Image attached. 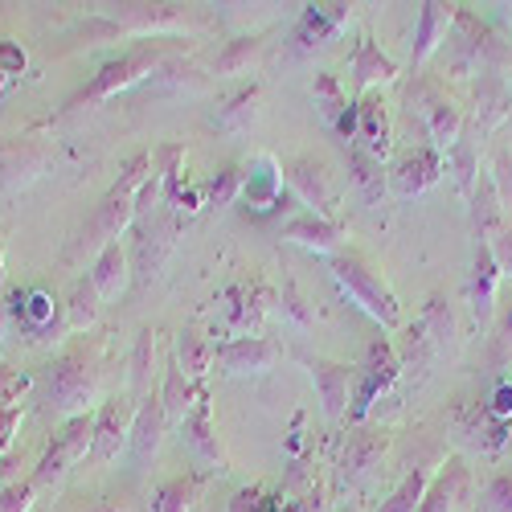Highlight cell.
<instances>
[{
    "label": "cell",
    "instance_id": "obj_1",
    "mask_svg": "<svg viewBox=\"0 0 512 512\" xmlns=\"http://www.w3.org/2000/svg\"><path fill=\"white\" fill-rule=\"evenodd\" d=\"M156 173V164L148 152H136L132 160L123 164L119 181L107 189V197L99 201L95 218L87 222V230H82L78 246H74V259H82V254H95L103 246H111L127 226H132L140 218V189L148 185V177Z\"/></svg>",
    "mask_w": 512,
    "mask_h": 512
},
{
    "label": "cell",
    "instance_id": "obj_2",
    "mask_svg": "<svg viewBox=\"0 0 512 512\" xmlns=\"http://www.w3.org/2000/svg\"><path fill=\"white\" fill-rule=\"evenodd\" d=\"M332 275H336L340 287L349 291V300H353L361 312H369L381 328H398V324H402V308H398L394 287L381 279V271L365 259V254H357V250H336V254H332Z\"/></svg>",
    "mask_w": 512,
    "mask_h": 512
},
{
    "label": "cell",
    "instance_id": "obj_3",
    "mask_svg": "<svg viewBox=\"0 0 512 512\" xmlns=\"http://www.w3.org/2000/svg\"><path fill=\"white\" fill-rule=\"evenodd\" d=\"M99 353L95 349H70L50 365V406L62 418L91 414V402L99 398Z\"/></svg>",
    "mask_w": 512,
    "mask_h": 512
},
{
    "label": "cell",
    "instance_id": "obj_4",
    "mask_svg": "<svg viewBox=\"0 0 512 512\" xmlns=\"http://www.w3.org/2000/svg\"><path fill=\"white\" fill-rule=\"evenodd\" d=\"M164 62H168V50H164V46H152V41H144V46L111 58V62L87 82V87H82V91L70 99V107L103 103V99H111V95H119V91H127V87H136V82H144L148 74L156 78V70H160Z\"/></svg>",
    "mask_w": 512,
    "mask_h": 512
},
{
    "label": "cell",
    "instance_id": "obj_5",
    "mask_svg": "<svg viewBox=\"0 0 512 512\" xmlns=\"http://www.w3.org/2000/svg\"><path fill=\"white\" fill-rule=\"evenodd\" d=\"M402 377V361H398V349L390 340L373 336L365 353H361V365H357V386H353V406H349V422H365L373 402L381 394L394 390V381Z\"/></svg>",
    "mask_w": 512,
    "mask_h": 512
},
{
    "label": "cell",
    "instance_id": "obj_6",
    "mask_svg": "<svg viewBox=\"0 0 512 512\" xmlns=\"http://www.w3.org/2000/svg\"><path fill=\"white\" fill-rule=\"evenodd\" d=\"M91 443H95V414H78V418H66L58 426V435L50 439L46 455H41L37 472H33V488H58L66 480V472L91 455Z\"/></svg>",
    "mask_w": 512,
    "mask_h": 512
},
{
    "label": "cell",
    "instance_id": "obj_7",
    "mask_svg": "<svg viewBox=\"0 0 512 512\" xmlns=\"http://www.w3.org/2000/svg\"><path fill=\"white\" fill-rule=\"evenodd\" d=\"M406 103H410V115H418L426 123V136H431V144L447 156L455 148V140L463 136V127H467L463 111L447 95H439L435 87H426V82H414V87L406 91Z\"/></svg>",
    "mask_w": 512,
    "mask_h": 512
},
{
    "label": "cell",
    "instance_id": "obj_8",
    "mask_svg": "<svg viewBox=\"0 0 512 512\" xmlns=\"http://www.w3.org/2000/svg\"><path fill=\"white\" fill-rule=\"evenodd\" d=\"M287 185L295 189V197H300L304 205L316 209V218L340 222V189H336V177L328 173L324 160H316V156L287 160Z\"/></svg>",
    "mask_w": 512,
    "mask_h": 512
},
{
    "label": "cell",
    "instance_id": "obj_9",
    "mask_svg": "<svg viewBox=\"0 0 512 512\" xmlns=\"http://www.w3.org/2000/svg\"><path fill=\"white\" fill-rule=\"evenodd\" d=\"M349 17H353V5H340V0H332V5H308L291 29V54L304 58V54L324 50L328 41L349 25Z\"/></svg>",
    "mask_w": 512,
    "mask_h": 512
},
{
    "label": "cell",
    "instance_id": "obj_10",
    "mask_svg": "<svg viewBox=\"0 0 512 512\" xmlns=\"http://www.w3.org/2000/svg\"><path fill=\"white\" fill-rule=\"evenodd\" d=\"M308 377L320 394V410L328 422H340L349 418V406H353V386H357V369L340 365V361H328V357H312L308 361Z\"/></svg>",
    "mask_w": 512,
    "mask_h": 512
},
{
    "label": "cell",
    "instance_id": "obj_11",
    "mask_svg": "<svg viewBox=\"0 0 512 512\" xmlns=\"http://www.w3.org/2000/svg\"><path fill=\"white\" fill-rule=\"evenodd\" d=\"M123 33H185L193 21L181 5H136V0H127V5H107V13Z\"/></svg>",
    "mask_w": 512,
    "mask_h": 512
},
{
    "label": "cell",
    "instance_id": "obj_12",
    "mask_svg": "<svg viewBox=\"0 0 512 512\" xmlns=\"http://www.w3.org/2000/svg\"><path fill=\"white\" fill-rule=\"evenodd\" d=\"M50 160H54V152H50V144H41V140L0 144V185H5L9 193L25 189V185H33L41 173H46Z\"/></svg>",
    "mask_w": 512,
    "mask_h": 512
},
{
    "label": "cell",
    "instance_id": "obj_13",
    "mask_svg": "<svg viewBox=\"0 0 512 512\" xmlns=\"http://www.w3.org/2000/svg\"><path fill=\"white\" fill-rule=\"evenodd\" d=\"M443 168H447V156L435 148V144H422L414 152H406L398 164H394V173H390V189L398 197H418L426 193L439 177H443Z\"/></svg>",
    "mask_w": 512,
    "mask_h": 512
},
{
    "label": "cell",
    "instance_id": "obj_14",
    "mask_svg": "<svg viewBox=\"0 0 512 512\" xmlns=\"http://www.w3.org/2000/svg\"><path fill=\"white\" fill-rule=\"evenodd\" d=\"M136 402H107L99 414H95V443H91V459L95 463H111L127 443H132V422H136Z\"/></svg>",
    "mask_w": 512,
    "mask_h": 512
},
{
    "label": "cell",
    "instance_id": "obj_15",
    "mask_svg": "<svg viewBox=\"0 0 512 512\" xmlns=\"http://www.w3.org/2000/svg\"><path fill=\"white\" fill-rule=\"evenodd\" d=\"M279 345L275 340H267V336H234V340H226V345L218 349V365L222 373H230V377H250V373H267V369H275V361H279Z\"/></svg>",
    "mask_w": 512,
    "mask_h": 512
},
{
    "label": "cell",
    "instance_id": "obj_16",
    "mask_svg": "<svg viewBox=\"0 0 512 512\" xmlns=\"http://www.w3.org/2000/svg\"><path fill=\"white\" fill-rule=\"evenodd\" d=\"M386 451H390L386 431H365V426H357V431L349 435V443H345V451H340V463H336L340 484H361L373 467L386 459Z\"/></svg>",
    "mask_w": 512,
    "mask_h": 512
},
{
    "label": "cell",
    "instance_id": "obj_17",
    "mask_svg": "<svg viewBox=\"0 0 512 512\" xmlns=\"http://www.w3.org/2000/svg\"><path fill=\"white\" fill-rule=\"evenodd\" d=\"M472 496V472L459 455H451L439 472L426 484V496H422V508L418 512H459Z\"/></svg>",
    "mask_w": 512,
    "mask_h": 512
},
{
    "label": "cell",
    "instance_id": "obj_18",
    "mask_svg": "<svg viewBox=\"0 0 512 512\" xmlns=\"http://www.w3.org/2000/svg\"><path fill=\"white\" fill-rule=\"evenodd\" d=\"M512 115V87L504 74H476V119H472V132L480 136V144L496 132V127Z\"/></svg>",
    "mask_w": 512,
    "mask_h": 512
},
{
    "label": "cell",
    "instance_id": "obj_19",
    "mask_svg": "<svg viewBox=\"0 0 512 512\" xmlns=\"http://www.w3.org/2000/svg\"><path fill=\"white\" fill-rule=\"evenodd\" d=\"M451 25H455V5H439V0H426V5H418L414 54H410V66H414V70H418L426 58H435V54L447 46Z\"/></svg>",
    "mask_w": 512,
    "mask_h": 512
},
{
    "label": "cell",
    "instance_id": "obj_20",
    "mask_svg": "<svg viewBox=\"0 0 512 512\" xmlns=\"http://www.w3.org/2000/svg\"><path fill=\"white\" fill-rule=\"evenodd\" d=\"M181 439H185V447L201 459V463H209V467H222V443H218V435H213V418H209V394L201 390V398H197V406L185 414V422H181Z\"/></svg>",
    "mask_w": 512,
    "mask_h": 512
},
{
    "label": "cell",
    "instance_id": "obj_21",
    "mask_svg": "<svg viewBox=\"0 0 512 512\" xmlns=\"http://www.w3.org/2000/svg\"><path fill=\"white\" fill-rule=\"evenodd\" d=\"M226 300H230V308H226L230 328L242 332V336H254V328H259L263 316H267L271 291H267L259 279H254V283H238V287H230V291H226Z\"/></svg>",
    "mask_w": 512,
    "mask_h": 512
},
{
    "label": "cell",
    "instance_id": "obj_22",
    "mask_svg": "<svg viewBox=\"0 0 512 512\" xmlns=\"http://www.w3.org/2000/svg\"><path fill=\"white\" fill-rule=\"evenodd\" d=\"M467 218H472L476 246H480V242H488V238L500 230V222H504V197H500V189H496L492 173H480L476 193L467 197Z\"/></svg>",
    "mask_w": 512,
    "mask_h": 512
},
{
    "label": "cell",
    "instance_id": "obj_23",
    "mask_svg": "<svg viewBox=\"0 0 512 512\" xmlns=\"http://www.w3.org/2000/svg\"><path fill=\"white\" fill-rule=\"evenodd\" d=\"M390 115H386V103L381 99H373V95H365L361 103H357V148H365L369 156H377V160H386V152H390Z\"/></svg>",
    "mask_w": 512,
    "mask_h": 512
},
{
    "label": "cell",
    "instance_id": "obj_24",
    "mask_svg": "<svg viewBox=\"0 0 512 512\" xmlns=\"http://www.w3.org/2000/svg\"><path fill=\"white\" fill-rule=\"evenodd\" d=\"M349 66H353V78H357L361 91H373L377 82H394L398 78V62L390 54H381V46L369 33H361L353 41V62Z\"/></svg>",
    "mask_w": 512,
    "mask_h": 512
},
{
    "label": "cell",
    "instance_id": "obj_25",
    "mask_svg": "<svg viewBox=\"0 0 512 512\" xmlns=\"http://www.w3.org/2000/svg\"><path fill=\"white\" fill-rule=\"evenodd\" d=\"M496 287H500V271L492 263L488 246H476V263H472V283H467V304H472L476 320H492L496 316Z\"/></svg>",
    "mask_w": 512,
    "mask_h": 512
},
{
    "label": "cell",
    "instance_id": "obj_26",
    "mask_svg": "<svg viewBox=\"0 0 512 512\" xmlns=\"http://www.w3.org/2000/svg\"><path fill=\"white\" fill-rule=\"evenodd\" d=\"M283 238L295 242V246H308L316 254H336L340 242H345V226L340 222H324L316 213H304V218H295L283 226Z\"/></svg>",
    "mask_w": 512,
    "mask_h": 512
},
{
    "label": "cell",
    "instance_id": "obj_27",
    "mask_svg": "<svg viewBox=\"0 0 512 512\" xmlns=\"http://www.w3.org/2000/svg\"><path fill=\"white\" fill-rule=\"evenodd\" d=\"M173 234H177V222L173 218H148L140 226V238H136V267L144 279H152L164 263L168 246H173Z\"/></svg>",
    "mask_w": 512,
    "mask_h": 512
},
{
    "label": "cell",
    "instance_id": "obj_28",
    "mask_svg": "<svg viewBox=\"0 0 512 512\" xmlns=\"http://www.w3.org/2000/svg\"><path fill=\"white\" fill-rule=\"evenodd\" d=\"M127 279H132V259H127V250L119 242L103 246L95 254V267H91V283L103 300H115V295L127 291Z\"/></svg>",
    "mask_w": 512,
    "mask_h": 512
},
{
    "label": "cell",
    "instance_id": "obj_29",
    "mask_svg": "<svg viewBox=\"0 0 512 512\" xmlns=\"http://www.w3.org/2000/svg\"><path fill=\"white\" fill-rule=\"evenodd\" d=\"M349 185L357 189V197L365 201V205H377L381 197H386V189H390V177H386V168H381V160L377 156H369L365 148H349Z\"/></svg>",
    "mask_w": 512,
    "mask_h": 512
},
{
    "label": "cell",
    "instance_id": "obj_30",
    "mask_svg": "<svg viewBox=\"0 0 512 512\" xmlns=\"http://www.w3.org/2000/svg\"><path fill=\"white\" fill-rule=\"evenodd\" d=\"M164 426H168V414L160 406V398H144L140 410H136V422H132V451L140 463H148L156 451H160V439H164Z\"/></svg>",
    "mask_w": 512,
    "mask_h": 512
},
{
    "label": "cell",
    "instance_id": "obj_31",
    "mask_svg": "<svg viewBox=\"0 0 512 512\" xmlns=\"http://www.w3.org/2000/svg\"><path fill=\"white\" fill-rule=\"evenodd\" d=\"M447 173L455 177V185H459V193L463 197H472L476 193V181H480V136L476 132H467L463 127V136L455 140V148L447 152Z\"/></svg>",
    "mask_w": 512,
    "mask_h": 512
},
{
    "label": "cell",
    "instance_id": "obj_32",
    "mask_svg": "<svg viewBox=\"0 0 512 512\" xmlns=\"http://www.w3.org/2000/svg\"><path fill=\"white\" fill-rule=\"evenodd\" d=\"M201 390L205 386H197V381H189L185 373H181V365L173 361L168 365V373H164V390L156 394L160 398V406H164V414H168V422H185V414L197 406V398H201Z\"/></svg>",
    "mask_w": 512,
    "mask_h": 512
},
{
    "label": "cell",
    "instance_id": "obj_33",
    "mask_svg": "<svg viewBox=\"0 0 512 512\" xmlns=\"http://www.w3.org/2000/svg\"><path fill=\"white\" fill-rule=\"evenodd\" d=\"M259 99H263V91L254 87H242L238 95H230L222 107H218V127L222 132H230V136H246L254 123H259Z\"/></svg>",
    "mask_w": 512,
    "mask_h": 512
},
{
    "label": "cell",
    "instance_id": "obj_34",
    "mask_svg": "<svg viewBox=\"0 0 512 512\" xmlns=\"http://www.w3.org/2000/svg\"><path fill=\"white\" fill-rule=\"evenodd\" d=\"M213 361H218V349H213L201 332H181L177 336V365H181V373L189 381H197V386H201L205 373L213 369Z\"/></svg>",
    "mask_w": 512,
    "mask_h": 512
},
{
    "label": "cell",
    "instance_id": "obj_35",
    "mask_svg": "<svg viewBox=\"0 0 512 512\" xmlns=\"http://www.w3.org/2000/svg\"><path fill=\"white\" fill-rule=\"evenodd\" d=\"M201 492H205V476H177V480L156 488L152 512H193Z\"/></svg>",
    "mask_w": 512,
    "mask_h": 512
},
{
    "label": "cell",
    "instance_id": "obj_36",
    "mask_svg": "<svg viewBox=\"0 0 512 512\" xmlns=\"http://www.w3.org/2000/svg\"><path fill=\"white\" fill-rule=\"evenodd\" d=\"M263 50H267V37L263 33H246V37H234L230 46L218 54V74H246L254 62L263 58Z\"/></svg>",
    "mask_w": 512,
    "mask_h": 512
},
{
    "label": "cell",
    "instance_id": "obj_37",
    "mask_svg": "<svg viewBox=\"0 0 512 512\" xmlns=\"http://www.w3.org/2000/svg\"><path fill=\"white\" fill-rule=\"evenodd\" d=\"M99 304H103V295L95 291L91 275H87V279H78V283L70 287V304H66V328H74V332L91 328V324L99 320Z\"/></svg>",
    "mask_w": 512,
    "mask_h": 512
},
{
    "label": "cell",
    "instance_id": "obj_38",
    "mask_svg": "<svg viewBox=\"0 0 512 512\" xmlns=\"http://www.w3.org/2000/svg\"><path fill=\"white\" fill-rule=\"evenodd\" d=\"M312 99H316V111H320V119H324L328 127H336L340 119H345V111H349L345 87L336 82V74H324V70L312 78Z\"/></svg>",
    "mask_w": 512,
    "mask_h": 512
},
{
    "label": "cell",
    "instance_id": "obj_39",
    "mask_svg": "<svg viewBox=\"0 0 512 512\" xmlns=\"http://www.w3.org/2000/svg\"><path fill=\"white\" fill-rule=\"evenodd\" d=\"M431 467H414V472L394 488V496L381 504V512H418L422 508V496H426V484H431Z\"/></svg>",
    "mask_w": 512,
    "mask_h": 512
},
{
    "label": "cell",
    "instance_id": "obj_40",
    "mask_svg": "<svg viewBox=\"0 0 512 512\" xmlns=\"http://www.w3.org/2000/svg\"><path fill=\"white\" fill-rule=\"evenodd\" d=\"M431 357H435V340H431V332L422 328V320H414L402 332L398 361H402V369H426V361H431Z\"/></svg>",
    "mask_w": 512,
    "mask_h": 512
},
{
    "label": "cell",
    "instance_id": "obj_41",
    "mask_svg": "<svg viewBox=\"0 0 512 512\" xmlns=\"http://www.w3.org/2000/svg\"><path fill=\"white\" fill-rule=\"evenodd\" d=\"M422 328L431 332V340H435V353H443V349H451L455 345V316H451V304L447 300H435L426 304V312H422Z\"/></svg>",
    "mask_w": 512,
    "mask_h": 512
},
{
    "label": "cell",
    "instance_id": "obj_42",
    "mask_svg": "<svg viewBox=\"0 0 512 512\" xmlns=\"http://www.w3.org/2000/svg\"><path fill=\"white\" fill-rule=\"evenodd\" d=\"M156 82L164 91H205L209 87V78L197 66H185V62H164L156 70Z\"/></svg>",
    "mask_w": 512,
    "mask_h": 512
},
{
    "label": "cell",
    "instance_id": "obj_43",
    "mask_svg": "<svg viewBox=\"0 0 512 512\" xmlns=\"http://www.w3.org/2000/svg\"><path fill=\"white\" fill-rule=\"evenodd\" d=\"M152 336L156 332L144 328L140 340H136V353H132V386H136V394H144L152 386V353H156V340Z\"/></svg>",
    "mask_w": 512,
    "mask_h": 512
},
{
    "label": "cell",
    "instance_id": "obj_44",
    "mask_svg": "<svg viewBox=\"0 0 512 512\" xmlns=\"http://www.w3.org/2000/svg\"><path fill=\"white\" fill-rule=\"evenodd\" d=\"M242 189H246L242 168H238V164H226L222 173L209 181V205H218V209H222V205H234V197H238Z\"/></svg>",
    "mask_w": 512,
    "mask_h": 512
},
{
    "label": "cell",
    "instance_id": "obj_45",
    "mask_svg": "<svg viewBox=\"0 0 512 512\" xmlns=\"http://www.w3.org/2000/svg\"><path fill=\"white\" fill-rule=\"evenodd\" d=\"M25 390H29V377H25L21 369H13V365L0 361V410H13V406H21Z\"/></svg>",
    "mask_w": 512,
    "mask_h": 512
},
{
    "label": "cell",
    "instance_id": "obj_46",
    "mask_svg": "<svg viewBox=\"0 0 512 512\" xmlns=\"http://www.w3.org/2000/svg\"><path fill=\"white\" fill-rule=\"evenodd\" d=\"M484 246H488V254H492V263H496L500 279H504V275L512 279V222L504 218V222H500V230H496Z\"/></svg>",
    "mask_w": 512,
    "mask_h": 512
},
{
    "label": "cell",
    "instance_id": "obj_47",
    "mask_svg": "<svg viewBox=\"0 0 512 512\" xmlns=\"http://www.w3.org/2000/svg\"><path fill=\"white\" fill-rule=\"evenodd\" d=\"M283 316H287L291 324H300V328H312V312H308V304H304L300 287H295V279H283Z\"/></svg>",
    "mask_w": 512,
    "mask_h": 512
},
{
    "label": "cell",
    "instance_id": "obj_48",
    "mask_svg": "<svg viewBox=\"0 0 512 512\" xmlns=\"http://www.w3.org/2000/svg\"><path fill=\"white\" fill-rule=\"evenodd\" d=\"M33 496H37V488H33V480H21V484H9L5 492H0V512H29V504H33Z\"/></svg>",
    "mask_w": 512,
    "mask_h": 512
},
{
    "label": "cell",
    "instance_id": "obj_49",
    "mask_svg": "<svg viewBox=\"0 0 512 512\" xmlns=\"http://www.w3.org/2000/svg\"><path fill=\"white\" fill-rule=\"evenodd\" d=\"M488 512H512V472H500L484 492Z\"/></svg>",
    "mask_w": 512,
    "mask_h": 512
},
{
    "label": "cell",
    "instance_id": "obj_50",
    "mask_svg": "<svg viewBox=\"0 0 512 512\" xmlns=\"http://www.w3.org/2000/svg\"><path fill=\"white\" fill-rule=\"evenodd\" d=\"M275 185H279V173H271V160H267V173H259V177H250V181H246V197H250V205H267V201L275 197Z\"/></svg>",
    "mask_w": 512,
    "mask_h": 512
},
{
    "label": "cell",
    "instance_id": "obj_51",
    "mask_svg": "<svg viewBox=\"0 0 512 512\" xmlns=\"http://www.w3.org/2000/svg\"><path fill=\"white\" fill-rule=\"evenodd\" d=\"M230 512H279V508H275L271 500H263L259 488H242V492H234Z\"/></svg>",
    "mask_w": 512,
    "mask_h": 512
},
{
    "label": "cell",
    "instance_id": "obj_52",
    "mask_svg": "<svg viewBox=\"0 0 512 512\" xmlns=\"http://www.w3.org/2000/svg\"><path fill=\"white\" fill-rule=\"evenodd\" d=\"M291 512H332V500H328V484H312L304 492V500L295 504Z\"/></svg>",
    "mask_w": 512,
    "mask_h": 512
},
{
    "label": "cell",
    "instance_id": "obj_53",
    "mask_svg": "<svg viewBox=\"0 0 512 512\" xmlns=\"http://www.w3.org/2000/svg\"><path fill=\"white\" fill-rule=\"evenodd\" d=\"M17 426H21V406H13V410H0V455H5V451L13 447Z\"/></svg>",
    "mask_w": 512,
    "mask_h": 512
},
{
    "label": "cell",
    "instance_id": "obj_54",
    "mask_svg": "<svg viewBox=\"0 0 512 512\" xmlns=\"http://www.w3.org/2000/svg\"><path fill=\"white\" fill-rule=\"evenodd\" d=\"M508 414H512V386H500L492 402V418H508Z\"/></svg>",
    "mask_w": 512,
    "mask_h": 512
},
{
    "label": "cell",
    "instance_id": "obj_55",
    "mask_svg": "<svg viewBox=\"0 0 512 512\" xmlns=\"http://www.w3.org/2000/svg\"><path fill=\"white\" fill-rule=\"evenodd\" d=\"M9 320H13V308L0 300V336H5V328H9Z\"/></svg>",
    "mask_w": 512,
    "mask_h": 512
},
{
    "label": "cell",
    "instance_id": "obj_56",
    "mask_svg": "<svg viewBox=\"0 0 512 512\" xmlns=\"http://www.w3.org/2000/svg\"><path fill=\"white\" fill-rule=\"evenodd\" d=\"M0 279H5V246H0Z\"/></svg>",
    "mask_w": 512,
    "mask_h": 512
},
{
    "label": "cell",
    "instance_id": "obj_57",
    "mask_svg": "<svg viewBox=\"0 0 512 512\" xmlns=\"http://www.w3.org/2000/svg\"><path fill=\"white\" fill-rule=\"evenodd\" d=\"M508 451H512V422H508Z\"/></svg>",
    "mask_w": 512,
    "mask_h": 512
},
{
    "label": "cell",
    "instance_id": "obj_58",
    "mask_svg": "<svg viewBox=\"0 0 512 512\" xmlns=\"http://www.w3.org/2000/svg\"><path fill=\"white\" fill-rule=\"evenodd\" d=\"M5 78H9V74H0V87H5Z\"/></svg>",
    "mask_w": 512,
    "mask_h": 512
}]
</instances>
